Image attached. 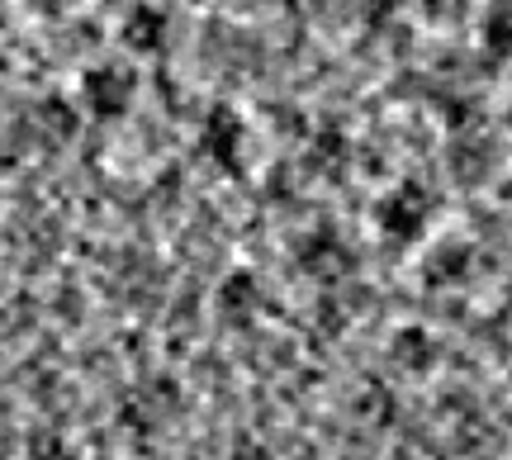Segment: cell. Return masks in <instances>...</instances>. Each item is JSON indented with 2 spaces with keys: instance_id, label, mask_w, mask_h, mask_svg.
I'll return each mask as SVG.
<instances>
[{
  "instance_id": "9",
  "label": "cell",
  "mask_w": 512,
  "mask_h": 460,
  "mask_svg": "<svg viewBox=\"0 0 512 460\" xmlns=\"http://www.w3.org/2000/svg\"><path fill=\"white\" fill-rule=\"evenodd\" d=\"M484 43H489L498 57L512 53V0H494V5H489V15H484Z\"/></svg>"
},
{
  "instance_id": "6",
  "label": "cell",
  "mask_w": 512,
  "mask_h": 460,
  "mask_svg": "<svg viewBox=\"0 0 512 460\" xmlns=\"http://www.w3.org/2000/svg\"><path fill=\"white\" fill-rule=\"evenodd\" d=\"M204 148L214 152L223 166H233L238 162V148H242V124L228 110H219L209 124H204Z\"/></svg>"
},
{
  "instance_id": "4",
  "label": "cell",
  "mask_w": 512,
  "mask_h": 460,
  "mask_svg": "<svg viewBox=\"0 0 512 460\" xmlns=\"http://www.w3.org/2000/svg\"><path fill=\"white\" fill-rule=\"evenodd\" d=\"M389 356H394V366H399V370L422 375V370L437 361V342H432L422 328H399V332H394V342H389Z\"/></svg>"
},
{
  "instance_id": "1",
  "label": "cell",
  "mask_w": 512,
  "mask_h": 460,
  "mask_svg": "<svg viewBox=\"0 0 512 460\" xmlns=\"http://www.w3.org/2000/svg\"><path fill=\"white\" fill-rule=\"evenodd\" d=\"M81 100H86V110L100 114V119H114V114L128 110V100H133V76L124 67H95L86 76V86H81Z\"/></svg>"
},
{
  "instance_id": "2",
  "label": "cell",
  "mask_w": 512,
  "mask_h": 460,
  "mask_svg": "<svg viewBox=\"0 0 512 460\" xmlns=\"http://www.w3.org/2000/svg\"><path fill=\"white\" fill-rule=\"evenodd\" d=\"M422 223H427V195H418V185H403V190H394V195L380 204V228L394 233L399 242L418 238Z\"/></svg>"
},
{
  "instance_id": "7",
  "label": "cell",
  "mask_w": 512,
  "mask_h": 460,
  "mask_svg": "<svg viewBox=\"0 0 512 460\" xmlns=\"http://www.w3.org/2000/svg\"><path fill=\"white\" fill-rule=\"evenodd\" d=\"M451 171H456L460 185L489 181V171H494V152L484 148V143H465V148H456V157H451Z\"/></svg>"
},
{
  "instance_id": "10",
  "label": "cell",
  "mask_w": 512,
  "mask_h": 460,
  "mask_svg": "<svg viewBox=\"0 0 512 460\" xmlns=\"http://www.w3.org/2000/svg\"><path fill=\"white\" fill-rule=\"evenodd\" d=\"M361 418H366V423H394V394H389V389L384 385H366L361 389Z\"/></svg>"
},
{
  "instance_id": "8",
  "label": "cell",
  "mask_w": 512,
  "mask_h": 460,
  "mask_svg": "<svg viewBox=\"0 0 512 460\" xmlns=\"http://www.w3.org/2000/svg\"><path fill=\"white\" fill-rule=\"evenodd\" d=\"M219 304L223 313H252L256 304H261V290H256V280L247 276V271H238V276H228L223 280V290H219Z\"/></svg>"
},
{
  "instance_id": "11",
  "label": "cell",
  "mask_w": 512,
  "mask_h": 460,
  "mask_svg": "<svg viewBox=\"0 0 512 460\" xmlns=\"http://www.w3.org/2000/svg\"><path fill=\"white\" fill-rule=\"evenodd\" d=\"M361 15H366L375 29H384L389 19L399 15V0H361Z\"/></svg>"
},
{
  "instance_id": "3",
  "label": "cell",
  "mask_w": 512,
  "mask_h": 460,
  "mask_svg": "<svg viewBox=\"0 0 512 460\" xmlns=\"http://www.w3.org/2000/svg\"><path fill=\"white\" fill-rule=\"evenodd\" d=\"M470 261H475V252H470V247L446 242V247H437V252L427 257L422 280H427L432 290H451V285H460V280H470Z\"/></svg>"
},
{
  "instance_id": "5",
  "label": "cell",
  "mask_w": 512,
  "mask_h": 460,
  "mask_svg": "<svg viewBox=\"0 0 512 460\" xmlns=\"http://www.w3.org/2000/svg\"><path fill=\"white\" fill-rule=\"evenodd\" d=\"M124 43L133 53H157L166 43V15L152 10V5H138V10L124 19Z\"/></svg>"
},
{
  "instance_id": "12",
  "label": "cell",
  "mask_w": 512,
  "mask_h": 460,
  "mask_svg": "<svg viewBox=\"0 0 512 460\" xmlns=\"http://www.w3.org/2000/svg\"><path fill=\"white\" fill-rule=\"evenodd\" d=\"M0 29H5V10H0Z\"/></svg>"
}]
</instances>
